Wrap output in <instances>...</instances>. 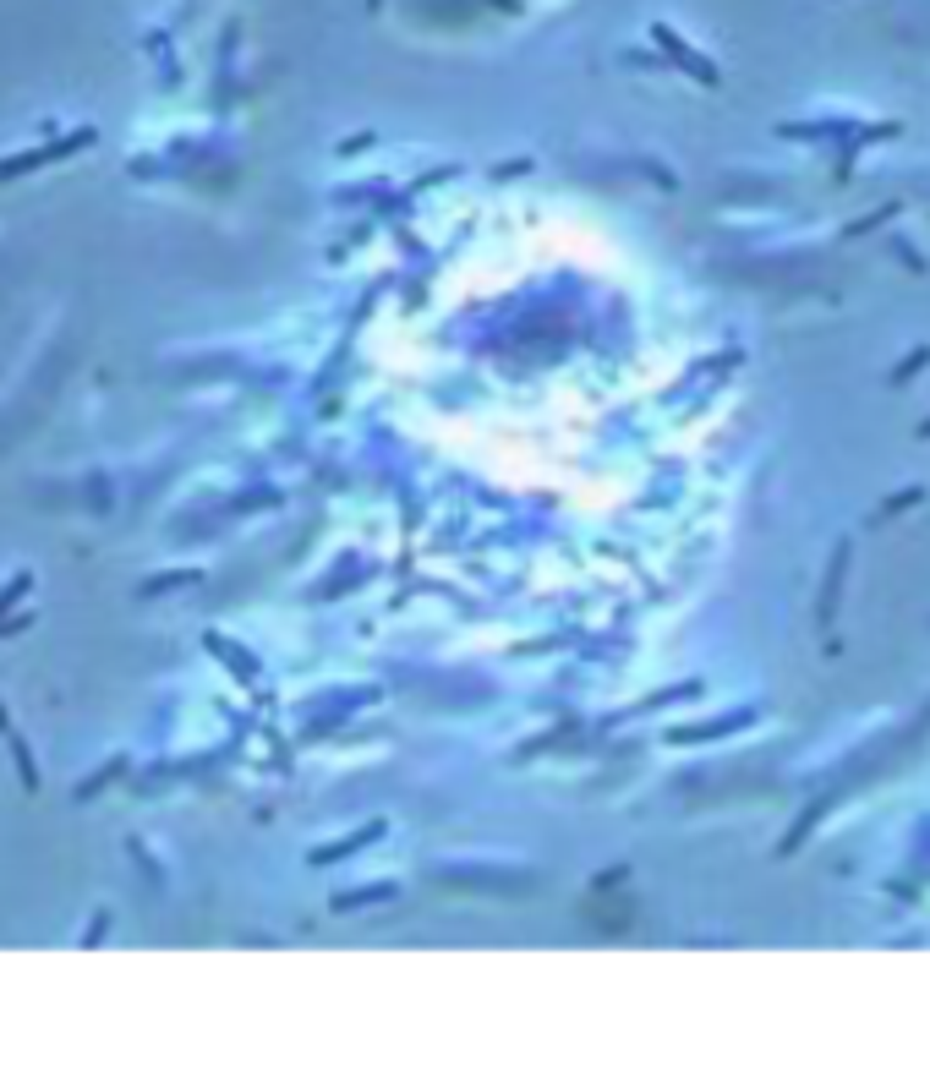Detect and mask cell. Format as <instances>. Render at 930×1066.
<instances>
[{"label": "cell", "instance_id": "1", "mask_svg": "<svg viewBox=\"0 0 930 1066\" xmlns=\"http://www.w3.org/2000/svg\"><path fill=\"white\" fill-rule=\"evenodd\" d=\"M82 143H93V132H72L66 143H55V148H34V153H22V159H6V165H0V175H17V170H34V165H44L50 153H77Z\"/></svg>", "mask_w": 930, "mask_h": 1066}, {"label": "cell", "instance_id": "2", "mask_svg": "<svg viewBox=\"0 0 930 1066\" xmlns=\"http://www.w3.org/2000/svg\"><path fill=\"white\" fill-rule=\"evenodd\" d=\"M383 826H367V831H350V836H340V843H329V848H312V864H334V859H345V853H356V848H367L372 836H378Z\"/></svg>", "mask_w": 930, "mask_h": 1066}, {"label": "cell", "instance_id": "3", "mask_svg": "<svg viewBox=\"0 0 930 1066\" xmlns=\"http://www.w3.org/2000/svg\"><path fill=\"white\" fill-rule=\"evenodd\" d=\"M27 586H34V574H27V569H17V574H12V586L0 591V607H12V602H17V596L27 591Z\"/></svg>", "mask_w": 930, "mask_h": 1066}, {"label": "cell", "instance_id": "4", "mask_svg": "<svg viewBox=\"0 0 930 1066\" xmlns=\"http://www.w3.org/2000/svg\"><path fill=\"white\" fill-rule=\"evenodd\" d=\"M198 580V569H181V574H159V580H148V591H165V586H191Z\"/></svg>", "mask_w": 930, "mask_h": 1066}, {"label": "cell", "instance_id": "5", "mask_svg": "<svg viewBox=\"0 0 930 1066\" xmlns=\"http://www.w3.org/2000/svg\"><path fill=\"white\" fill-rule=\"evenodd\" d=\"M0 733H12V722H6V711H0Z\"/></svg>", "mask_w": 930, "mask_h": 1066}]
</instances>
